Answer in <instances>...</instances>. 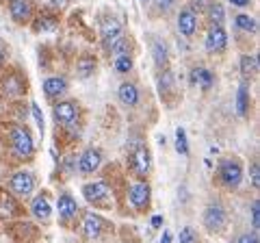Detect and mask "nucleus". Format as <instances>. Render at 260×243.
I'll return each instance as SVG.
<instances>
[{
  "instance_id": "obj_39",
  "label": "nucleus",
  "mask_w": 260,
  "mask_h": 243,
  "mask_svg": "<svg viewBox=\"0 0 260 243\" xmlns=\"http://www.w3.org/2000/svg\"><path fill=\"white\" fill-rule=\"evenodd\" d=\"M232 5H237V7H247L249 5V0H230Z\"/></svg>"
},
{
  "instance_id": "obj_33",
  "label": "nucleus",
  "mask_w": 260,
  "mask_h": 243,
  "mask_svg": "<svg viewBox=\"0 0 260 243\" xmlns=\"http://www.w3.org/2000/svg\"><path fill=\"white\" fill-rule=\"evenodd\" d=\"M251 224H254V230H258V226H260V202L258 200L251 202Z\"/></svg>"
},
{
  "instance_id": "obj_44",
  "label": "nucleus",
  "mask_w": 260,
  "mask_h": 243,
  "mask_svg": "<svg viewBox=\"0 0 260 243\" xmlns=\"http://www.w3.org/2000/svg\"><path fill=\"white\" fill-rule=\"evenodd\" d=\"M141 3H148V0H141Z\"/></svg>"
},
{
  "instance_id": "obj_12",
  "label": "nucleus",
  "mask_w": 260,
  "mask_h": 243,
  "mask_svg": "<svg viewBox=\"0 0 260 243\" xmlns=\"http://www.w3.org/2000/svg\"><path fill=\"white\" fill-rule=\"evenodd\" d=\"M9 13L18 24H24V22L30 20L32 7H30L28 0H9Z\"/></svg>"
},
{
  "instance_id": "obj_16",
  "label": "nucleus",
  "mask_w": 260,
  "mask_h": 243,
  "mask_svg": "<svg viewBox=\"0 0 260 243\" xmlns=\"http://www.w3.org/2000/svg\"><path fill=\"white\" fill-rule=\"evenodd\" d=\"M65 92H68V83H65V78L50 76V78L44 80V94L48 96V98H59V96H63Z\"/></svg>"
},
{
  "instance_id": "obj_41",
  "label": "nucleus",
  "mask_w": 260,
  "mask_h": 243,
  "mask_svg": "<svg viewBox=\"0 0 260 243\" xmlns=\"http://www.w3.org/2000/svg\"><path fill=\"white\" fill-rule=\"evenodd\" d=\"M65 5H68V0H52V7H61V9H63Z\"/></svg>"
},
{
  "instance_id": "obj_18",
  "label": "nucleus",
  "mask_w": 260,
  "mask_h": 243,
  "mask_svg": "<svg viewBox=\"0 0 260 243\" xmlns=\"http://www.w3.org/2000/svg\"><path fill=\"white\" fill-rule=\"evenodd\" d=\"M30 210H32V215L37 217V220H50V215H52V206H50V202H48L46 196H37L35 200H32V204H30Z\"/></svg>"
},
{
  "instance_id": "obj_4",
  "label": "nucleus",
  "mask_w": 260,
  "mask_h": 243,
  "mask_svg": "<svg viewBox=\"0 0 260 243\" xmlns=\"http://www.w3.org/2000/svg\"><path fill=\"white\" fill-rule=\"evenodd\" d=\"M9 189L20 198H26L35 189V176L30 172H15L9 180Z\"/></svg>"
},
{
  "instance_id": "obj_13",
  "label": "nucleus",
  "mask_w": 260,
  "mask_h": 243,
  "mask_svg": "<svg viewBox=\"0 0 260 243\" xmlns=\"http://www.w3.org/2000/svg\"><path fill=\"white\" fill-rule=\"evenodd\" d=\"M178 31H180L184 37H191L195 31H198V15L191 9H182L178 13Z\"/></svg>"
},
{
  "instance_id": "obj_35",
  "label": "nucleus",
  "mask_w": 260,
  "mask_h": 243,
  "mask_svg": "<svg viewBox=\"0 0 260 243\" xmlns=\"http://www.w3.org/2000/svg\"><path fill=\"white\" fill-rule=\"evenodd\" d=\"M208 7H210V0H193V5H191V11H208Z\"/></svg>"
},
{
  "instance_id": "obj_29",
  "label": "nucleus",
  "mask_w": 260,
  "mask_h": 243,
  "mask_svg": "<svg viewBox=\"0 0 260 243\" xmlns=\"http://www.w3.org/2000/svg\"><path fill=\"white\" fill-rule=\"evenodd\" d=\"M176 150L180 152L182 157L189 155V141H186V133H184V128H178V131H176Z\"/></svg>"
},
{
  "instance_id": "obj_26",
  "label": "nucleus",
  "mask_w": 260,
  "mask_h": 243,
  "mask_svg": "<svg viewBox=\"0 0 260 243\" xmlns=\"http://www.w3.org/2000/svg\"><path fill=\"white\" fill-rule=\"evenodd\" d=\"M5 92L7 94H11V96H15V94H20L22 89H24V80L18 76V74H11V76H5Z\"/></svg>"
},
{
  "instance_id": "obj_30",
  "label": "nucleus",
  "mask_w": 260,
  "mask_h": 243,
  "mask_svg": "<svg viewBox=\"0 0 260 243\" xmlns=\"http://www.w3.org/2000/svg\"><path fill=\"white\" fill-rule=\"evenodd\" d=\"M115 72H119V74H126V72H130L133 70V59H130L128 54H119V56H115Z\"/></svg>"
},
{
  "instance_id": "obj_10",
  "label": "nucleus",
  "mask_w": 260,
  "mask_h": 243,
  "mask_svg": "<svg viewBox=\"0 0 260 243\" xmlns=\"http://www.w3.org/2000/svg\"><path fill=\"white\" fill-rule=\"evenodd\" d=\"M204 46L208 52H221L228 46V33L223 31V26H213L208 31V35L204 39Z\"/></svg>"
},
{
  "instance_id": "obj_11",
  "label": "nucleus",
  "mask_w": 260,
  "mask_h": 243,
  "mask_svg": "<svg viewBox=\"0 0 260 243\" xmlns=\"http://www.w3.org/2000/svg\"><path fill=\"white\" fill-rule=\"evenodd\" d=\"M83 196L87 202H91V204H100V202L109 198V187H107V183H102V180L89 183L83 187Z\"/></svg>"
},
{
  "instance_id": "obj_1",
  "label": "nucleus",
  "mask_w": 260,
  "mask_h": 243,
  "mask_svg": "<svg viewBox=\"0 0 260 243\" xmlns=\"http://www.w3.org/2000/svg\"><path fill=\"white\" fill-rule=\"evenodd\" d=\"M9 143H11V150H13L15 157H20V159H30L32 157L35 145H32V139H30L26 128L11 126L9 128Z\"/></svg>"
},
{
  "instance_id": "obj_8",
  "label": "nucleus",
  "mask_w": 260,
  "mask_h": 243,
  "mask_svg": "<svg viewBox=\"0 0 260 243\" xmlns=\"http://www.w3.org/2000/svg\"><path fill=\"white\" fill-rule=\"evenodd\" d=\"M121 39H124V31H121V24L117 20H107L102 24V44L107 50H111Z\"/></svg>"
},
{
  "instance_id": "obj_2",
  "label": "nucleus",
  "mask_w": 260,
  "mask_h": 243,
  "mask_svg": "<svg viewBox=\"0 0 260 243\" xmlns=\"http://www.w3.org/2000/svg\"><path fill=\"white\" fill-rule=\"evenodd\" d=\"M219 180L225 189H237L243 180V167L237 159H225L219 163Z\"/></svg>"
},
{
  "instance_id": "obj_40",
  "label": "nucleus",
  "mask_w": 260,
  "mask_h": 243,
  "mask_svg": "<svg viewBox=\"0 0 260 243\" xmlns=\"http://www.w3.org/2000/svg\"><path fill=\"white\" fill-rule=\"evenodd\" d=\"M160 224H162V217H160V215H156V217L152 220V226H154V228H158Z\"/></svg>"
},
{
  "instance_id": "obj_37",
  "label": "nucleus",
  "mask_w": 260,
  "mask_h": 243,
  "mask_svg": "<svg viewBox=\"0 0 260 243\" xmlns=\"http://www.w3.org/2000/svg\"><path fill=\"white\" fill-rule=\"evenodd\" d=\"M32 113H35V119H37V126L44 131V115H42V111H39L37 104H32Z\"/></svg>"
},
{
  "instance_id": "obj_24",
  "label": "nucleus",
  "mask_w": 260,
  "mask_h": 243,
  "mask_svg": "<svg viewBox=\"0 0 260 243\" xmlns=\"http://www.w3.org/2000/svg\"><path fill=\"white\" fill-rule=\"evenodd\" d=\"M258 70V59L256 56H249V54H243L241 56V74L243 78H251Z\"/></svg>"
},
{
  "instance_id": "obj_6",
  "label": "nucleus",
  "mask_w": 260,
  "mask_h": 243,
  "mask_svg": "<svg viewBox=\"0 0 260 243\" xmlns=\"http://www.w3.org/2000/svg\"><path fill=\"white\" fill-rule=\"evenodd\" d=\"M52 113H54L56 124L70 126V124H74V122L78 119V104L74 100H61V102L54 104Z\"/></svg>"
},
{
  "instance_id": "obj_38",
  "label": "nucleus",
  "mask_w": 260,
  "mask_h": 243,
  "mask_svg": "<svg viewBox=\"0 0 260 243\" xmlns=\"http://www.w3.org/2000/svg\"><path fill=\"white\" fill-rule=\"evenodd\" d=\"M160 243H172V232H162V239H160Z\"/></svg>"
},
{
  "instance_id": "obj_43",
  "label": "nucleus",
  "mask_w": 260,
  "mask_h": 243,
  "mask_svg": "<svg viewBox=\"0 0 260 243\" xmlns=\"http://www.w3.org/2000/svg\"><path fill=\"white\" fill-rule=\"evenodd\" d=\"M3 61H5V54H3V50H0V66H3Z\"/></svg>"
},
{
  "instance_id": "obj_32",
  "label": "nucleus",
  "mask_w": 260,
  "mask_h": 243,
  "mask_svg": "<svg viewBox=\"0 0 260 243\" xmlns=\"http://www.w3.org/2000/svg\"><path fill=\"white\" fill-rule=\"evenodd\" d=\"M180 243H198V234L191 226H186V228L180 230Z\"/></svg>"
},
{
  "instance_id": "obj_20",
  "label": "nucleus",
  "mask_w": 260,
  "mask_h": 243,
  "mask_svg": "<svg viewBox=\"0 0 260 243\" xmlns=\"http://www.w3.org/2000/svg\"><path fill=\"white\" fill-rule=\"evenodd\" d=\"M18 213V204L7 191L0 189V217H13Z\"/></svg>"
},
{
  "instance_id": "obj_31",
  "label": "nucleus",
  "mask_w": 260,
  "mask_h": 243,
  "mask_svg": "<svg viewBox=\"0 0 260 243\" xmlns=\"http://www.w3.org/2000/svg\"><path fill=\"white\" fill-rule=\"evenodd\" d=\"M158 89H160V94H167L169 89H174V74L172 72H165V74H162V78L158 80Z\"/></svg>"
},
{
  "instance_id": "obj_19",
  "label": "nucleus",
  "mask_w": 260,
  "mask_h": 243,
  "mask_svg": "<svg viewBox=\"0 0 260 243\" xmlns=\"http://www.w3.org/2000/svg\"><path fill=\"white\" fill-rule=\"evenodd\" d=\"M215 83V76L210 70H204V68H195L191 72V85H200L202 89H210Z\"/></svg>"
},
{
  "instance_id": "obj_3",
  "label": "nucleus",
  "mask_w": 260,
  "mask_h": 243,
  "mask_svg": "<svg viewBox=\"0 0 260 243\" xmlns=\"http://www.w3.org/2000/svg\"><path fill=\"white\" fill-rule=\"evenodd\" d=\"M202 220H204V226L208 232H221L228 224V215L221 204H210V206H206Z\"/></svg>"
},
{
  "instance_id": "obj_23",
  "label": "nucleus",
  "mask_w": 260,
  "mask_h": 243,
  "mask_svg": "<svg viewBox=\"0 0 260 243\" xmlns=\"http://www.w3.org/2000/svg\"><path fill=\"white\" fill-rule=\"evenodd\" d=\"M247 104H249V89H247V83H243L237 94V113L241 117L247 115Z\"/></svg>"
},
{
  "instance_id": "obj_14",
  "label": "nucleus",
  "mask_w": 260,
  "mask_h": 243,
  "mask_svg": "<svg viewBox=\"0 0 260 243\" xmlns=\"http://www.w3.org/2000/svg\"><path fill=\"white\" fill-rule=\"evenodd\" d=\"M104 228V222L100 215H93V213H87L85 215V222H83V232L87 239H98L100 232Z\"/></svg>"
},
{
  "instance_id": "obj_5",
  "label": "nucleus",
  "mask_w": 260,
  "mask_h": 243,
  "mask_svg": "<svg viewBox=\"0 0 260 243\" xmlns=\"http://www.w3.org/2000/svg\"><path fill=\"white\" fill-rule=\"evenodd\" d=\"M130 169L139 176V178H145L150 174V169H152V157H150V152L148 148H135L133 150V155H130Z\"/></svg>"
},
{
  "instance_id": "obj_36",
  "label": "nucleus",
  "mask_w": 260,
  "mask_h": 243,
  "mask_svg": "<svg viewBox=\"0 0 260 243\" xmlns=\"http://www.w3.org/2000/svg\"><path fill=\"white\" fill-rule=\"evenodd\" d=\"M239 243H258V234H256V232H247V234H243V237L239 239Z\"/></svg>"
},
{
  "instance_id": "obj_17",
  "label": "nucleus",
  "mask_w": 260,
  "mask_h": 243,
  "mask_svg": "<svg viewBox=\"0 0 260 243\" xmlns=\"http://www.w3.org/2000/svg\"><path fill=\"white\" fill-rule=\"evenodd\" d=\"M117 98L121 100V104H126V107H135V104L139 102V89L133 83H121L117 89Z\"/></svg>"
},
{
  "instance_id": "obj_25",
  "label": "nucleus",
  "mask_w": 260,
  "mask_h": 243,
  "mask_svg": "<svg viewBox=\"0 0 260 243\" xmlns=\"http://www.w3.org/2000/svg\"><path fill=\"white\" fill-rule=\"evenodd\" d=\"M208 18H210V22H213V26H221L223 24V20H225V9L219 3H210V7H208Z\"/></svg>"
},
{
  "instance_id": "obj_7",
  "label": "nucleus",
  "mask_w": 260,
  "mask_h": 243,
  "mask_svg": "<svg viewBox=\"0 0 260 243\" xmlns=\"http://www.w3.org/2000/svg\"><path fill=\"white\" fill-rule=\"evenodd\" d=\"M130 204H133L137 210H145L150 206V198H152V191H150V185L148 183H137L130 187Z\"/></svg>"
},
{
  "instance_id": "obj_22",
  "label": "nucleus",
  "mask_w": 260,
  "mask_h": 243,
  "mask_svg": "<svg viewBox=\"0 0 260 243\" xmlns=\"http://www.w3.org/2000/svg\"><path fill=\"white\" fill-rule=\"evenodd\" d=\"M152 54H154V63L156 66H167V46L160 39H152Z\"/></svg>"
},
{
  "instance_id": "obj_9",
  "label": "nucleus",
  "mask_w": 260,
  "mask_h": 243,
  "mask_svg": "<svg viewBox=\"0 0 260 243\" xmlns=\"http://www.w3.org/2000/svg\"><path fill=\"white\" fill-rule=\"evenodd\" d=\"M102 165V152L98 148H89L83 152V157L78 159V169L83 174H93L98 167Z\"/></svg>"
},
{
  "instance_id": "obj_28",
  "label": "nucleus",
  "mask_w": 260,
  "mask_h": 243,
  "mask_svg": "<svg viewBox=\"0 0 260 243\" xmlns=\"http://www.w3.org/2000/svg\"><path fill=\"white\" fill-rule=\"evenodd\" d=\"M56 24H59V22H56L54 18H39L35 24H32V28H35L37 33H42V31H44V33H50V31L56 28Z\"/></svg>"
},
{
  "instance_id": "obj_27",
  "label": "nucleus",
  "mask_w": 260,
  "mask_h": 243,
  "mask_svg": "<svg viewBox=\"0 0 260 243\" xmlns=\"http://www.w3.org/2000/svg\"><path fill=\"white\" fill-rule=\"evenodd\" d=\"M234 24H237L239 31H245V33H254V31H256L254 18H249V15H245V13L237 15V18H234Z\"/></svg>"
},
{
  "instance_id": "obj_42",
  "label": "nucleus",
  "mask_w": 260,
  "mask_h": 243,
  "mask_svg": "<svg viewBox=\"0 0 260 243\" xmlns=\"http://www.w3.org/2000/svg\"><path fill=\"white\" fill-rule=\"evenodd\" d=\"M158 5H160V7H172L174 0H158Z\"/></svg>"
},
{
  "instance_id": "obj_34",
  "label": "nucleus",
  "mask_w": 260,
  "mask_h": 243,
  "mask_svg": "<svg viewBox=\"0 0 260 243\" xmlns=\"http://www.w3.org/2000/svg\"><path fill=\"white\" fill-rule=\"evenodd\" d=\"M251 187L254 189H258L260 187V167H258V163H251Z\"/></svg>"
},
{
  "instance_id": "obj_21",
  "label": "nucleus",
  "mask_w": 260,
  "mask_h": 243,
  "mask_svg": "<svg viewBox=\"0 0 260 243\" xmlns=\"http://www.w3.org/2000/svg\"><path fill=\"white\" fill-rule=\"evenodd\" d=\"M93 70H95V59L91 54H85V56H80L78 63H76V72H78V76L80 78H89L93 74Z\"/></svg>"
},
{
  "instance_id": "obj_15",
  "label": "nucleus",
  "mask_w": 260,
  "mask_h": 243,
  "mask_svg": "<svg viewBox=\"0 0 260 243\" xmlns=\"http://www.w3.org/2000/svg\"><path fill=\"white\" fill-rule=\"evenodd\" d=\"M59 215H61V220L63 222H70V220H74L76 213H78V204H76V200L70 196V193H63V196L59 198Z\"/></svg>"
}]
</instances>
